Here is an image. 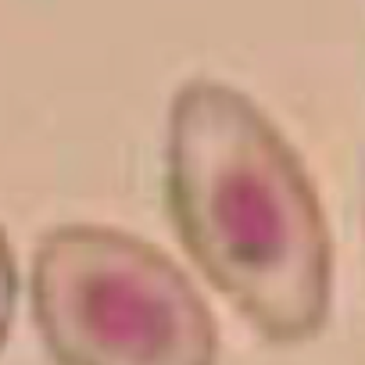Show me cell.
Returning <instances> with one entry per match:
<instances>
[{
  "instance_id": "1",
  "label": "cell",
  "mask_w": 365,
  "mask_h": 365,
  "mask_svg": "<svg viewBox=\"0 0 365 365\" xmlns=\"http://www.w3.org/2000/svg\"><path fill=\"white\" fill-rule=\"evenodd\" d=\"M165 208L201 276L279 347L333 312V233L315 179L279 125L233 83L197 76L168 104Z\"/></svg>"
},
{
  "instance_id": "2",
  "label": "cell",
  "mask_w": 365,
  "mask_h": 365,
  "mask_svg": "<svg viewBox=\"0 0 365 365\" xmlns=\"http://www.w3.org/2000/svg\"><path fill=\"white\" fill-rule=\"evenodd\" d=\"M29 308L54 365H219V322L158 244L101 222L40 237Z\"/></svg>"
},
{
  "instance_id": "3",
  "label": "cell",
  "mask_w": 365,
  "mask_h": 365,
  "mask_svg": "<svg viewBox=\"0 0 365 365\" xmlns=\"http://www.w3.org/2000/svg\"><path fill=\"white\" fill-rule=\"evenodd\" d=\"M15 304H19V265H15V247L4 226H0V351H4L15 326Z\"/></svg>"
}]
</instances>
